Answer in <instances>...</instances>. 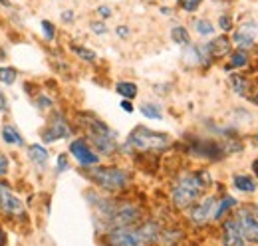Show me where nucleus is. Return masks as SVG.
<instances>
[{"label": "nucleus", "instance_id": "obj_2", "mask_svg": "<svg viewBox=\"0 0 258 246\" xmlns=\"http://www.w3.org/2000/svg\"><path fill=\"white\" fill-rule=\"evenodd\" d=\"M171 143L167 133H159V131H151L149 127H135L127 137V145L137 149V151H161Z\"/></svg>", "mask_w": 258, "mask_h": 246}, {"label": "nucleus", "instance_id": "obj_8", "mask_svg": "<svg viewBox=\"0 0 258 246\" xmlns=\"http://www.w3.org/2000/svg\"><path fill=\"white\" fill-rule=\"evenodd\" d=\"M70 153L74 155V157L78 159V163L84 165V167H92V165H97V163H99L97 153L92 151V147H90L84 139L72 141V143H70Z\"/></svg>", "mask_w": 258, "mask_h": 246}, {"label": "nucleus", "instance_id": "obj_30", "mask_svg": "<svg viewBox=\"0 0 258 246\" xmlns=\"http://www.w3.org/2000/svg\"><path fill=\"white\" fill-rule=\"evenodd\" d=\"M36 105H38L40 109H50V107L54 105V101H52L50 97H46V95H38V99H36Z\"/></svg>", "mask_w": 258, "mask_h": 246}, {"label": "nucleus", "instance_id": "obj_4", "mask_svg": "<svg viewBox=\"0 0 258 246\" xmlns=\"http://www.w3.org/2000/svg\"><path fill=\"white\" fill-rule=\"evenodd\" d=\"M109 246H145L149 244L143 228H131V226H119L113 228L107 234Z\"/></svg>", "mask_w": 258, "mask_h": 246}, {"label": "nucleus", "instance_id": "obj_3", "mask_svg": "<svg viewBox=\"0 0 258 246\" xmlns=\"http://www.w3.org/2000/svg\"><path fill=\"white\" fill-rule=\"evenodd\" d=\"M88 175L97 187L105 191H119L129 183V173L119 167H94Z\"/></svg>", "mask_w": 258, "mask_h": 246}, {"label": "nucleus", "instance_id": "obj_22", "mask_svg": "<svg viewBox=\"0 0 258 246\" xmlns=\"http://www.w3.org/2000/svg\"><path fill=\"white\" fill-rule=\"evenodd\" d=\"M141 113L149 119H163V111L157 103H141Z\"/></svg>", "mask_w": 258, "mask_h": 246}, {"label": "nucleus", "instance_id": "obj_39", "mask_svg": "<svg viewBox=\"0 0 258 246\" xmlns=\"http://www.w3.org/2000/svg\"><path fill=\"white\" fill-rule=\"evenodd\" d=\"M121 107H123L127 113H131V111H133V105H131V101H129V99H123V101H121Z\"/></svg>", "mask_w": 258, "mask_h": 246}, {"label": "nucleus", "instance_id": "obj_31", "mask_svg": "<svg viewBox=\"0 0 258 246\" xmlns=\"http://www.w3.org/2000/svg\"><path fill=\"white\" fill-rule=\"evenodd\" d=\"M10 169V159L6 157L4 153H0V177H4Z\"/></svg>", "mask_w": 258, "mask_h": 246}, {"label": "nucleus", "instance_id": "obj_15", "mask_svg": "<svg viewBox=\"0 0 258 246\" xmlns=\"http://www.w3.org/2000/svg\"><path fill=\"white\" fill-rule=\"evenodd\" d=\"M193 151L201 157H207V159H219L223 155V147L213 143V141H197L193 145Z\"/></svg>", "mask_w": 258, "mask_h": 246}, {"label": "nucleus", "instance_id": "obj_1", "mask_svg": "<svg viewBox=\"0 0 258 246\" xmlns=\"http://www.w3.org/2000/svg\"><path fill=\"white\" fill-rule=\"evenodd\" d=\"M211 184V175L207 171H199V173H185L177 183L173 184V203L179 209H187L197 199L203 195V191Z\"/></svg>", "mask_w": 258, "mask_h": 246}, {"label": "nucleus", "instance_id": "obj_25", "mask_svg": "<svg viewBox=\"0 0 258 246\" xmlns=\"http://www.w3.org/2000/svg\"><path fill=\"white\" fill-rule=\"evenodd\" d=\"M16 76H18V72L14 70V68H0V82L4 84V86H12L14 82H16Z\"/></svg>", "mask_w": 258, "mask_h": 246}, {"label": "nucleus", "instance_id": "obj_14", "mask_svg": "<svg viewBox=\"0 0 258 246\" xmlns=\"http://www.w3.org/2000/svg\"><path fill=\"white\" fill-rule=\"evenodd\" d=\"M209 58H223L226 54H230V40L226 36H219L215 40H211L209 44H205Z\"/></svg>", "mask_w": 258, "mask_h": 246}, {"label": "nucleus", "instance_id": "obj_34", "mask_svg": "<svg viewBox=\"0 0 258 246\" xmlns=\"http://www.w3.org/2000/svg\"><path fill=\"white\" fill-rule=\"evenodd\" d=\"M90 28H92V32H96V34H99V36L107 32V26H105L103 22H92V24H90Z\"/></svg>", "mask_w": 258, "mask_h": 246}, {"label": "nucleus", "instance_id": "obj_12", "mask_svg": "<svg viewBox=\"0 0 258 246\" xmlns=\"http://www.w3.org/2000/svg\"><path fill=\"white\" fill-rule=\"evenodd\" d=\"M240 224V230L244 234V240H250L258 244V218L250 213H240V216L236 218Z\"/></svg>", "mask_w": 258, "mask_h": 246}, {"label": "nucleus", "instance_id": "obj_23", "mask_svg": "<svg viewBox=\"0 0 258 246\" xmlns=\"http://www.w3.org/2000/svg\"><path fill=\"white\" fill-rule=\"evenodd\" d=\"M115 90H117L119 95H123V99H133L137 95V86L133 82H119L115 86Z\"/></svg>", "mask_w": 258, "mask_h": 246}, {"label": "nucleus", "instance_id": "obj_27", "mask_svg": "<svg viewBox=\"0 0 258 246\" xmlns=\"http://www.w3.org/2000/svg\"><path fill=\"white\" fill-rule=\"evenodd\" d=\"M195 28H197V32H199L201 36H211V34L215 32V26H213L209 20H197V22H195Z\"/></svg>", "mask_w": 258, "mask_h": 246}, {"label": "nucleus", "instance_id": "obj_32", "mask_svg": "<svg viewBox=\"0 0 258 246\" xmlns=\"http://www.w3.org/2000/svg\"><path fill=\"white\" fill-rule=\"evenodd\" d=\"M219 24H221V28H223L225 32L232 30V18H230L228 14H223V16L219 18Z\"/></svg>", "mask_w": 258, "mask_h": 246}, {"label": "nucleus", "instance_id": "obj_13", "mask_svg": "<svg viewBox=\"0 0 258 246\" xmlns=\"http://www.w3.org/2000/svg\"><path fill=\"white\" fill-rule=\"evenodd\" d=\"M88 137H90V141L94 143V147H96L99 153L111 155L115 149H117V143H115V135H113V133H111V135H103V133H88Z\"/></svg>", "mask_w": 258, "mask_h": 246}, {"label": "nucleus", "instance_id": "obj_26", "mask_svg": "<svg viewBox=\"0 0 258 246\" xmlns=\"http://www.w3.org/2000/svg\"><path fill=\"white\" fill-rule=\"evenodd\" d=\"M72 50H74L76 56H80L84 61H96V52H92V50H88L84 46H72Z\"/></svg>", "mask_w": 258, "mask_h": 246}, {"label": "nucleus", "instance_id": "obj_41", "mask_svg": "<svg viewBox=\"0 0 258 246\" xmlns=\"http://www.w3.org/2000/svg\"><path fill=\"white\" fill-rule=\"evenodd\" d=\"M0 4L2 6H10V0H0Z\"/></svg>", "mask_w": 258, "mask_h": 246}, {"label": "nucleus", "instance_id": "obj_17", "mask_svg": "<svg viewBox=\"0 0 258 246\" xmlns=\"http://www.w3.org/2000/svg\"><path fill=\"white\" fill-rule=\"evenodd\" d=\"M228 84H230V88H232L234 93H238V95H248L250 82H248L246 78H242V76H238V74H232V76L228 78Z\"/></svg>", "mask_w": 258, "mask_h": 246}, {"label": "nucleus", "instance_id": "obj_5", "mask_svg": "<svg viewBox=\"0 0 258 246\" xmlns=\"http://www.w3.org/2000/svg\"><path fill=\"white\" fill-rule=\"evenodd\" d=\"M0 211L4 215H10V216L24 215V203L20 201L18 195L12 193V189L8 187V183H4V181H0Z\"/></svg>", "mask_w": 258, "mask_h": 246}, {"label": "nucleus", "instance_id": "obj_21", "mask_svg": "<svg viewBox=\"0 0 258 246\" xmlns=\"http://www.w3.org/2000/svg\"><path fill=\"white\" fill-rule=\"evenodd\" d=\"M232 207H236V199H232V197H225V199H221V203H217V209H215V220H219L221 216H225L226 211H230Z\"/></svg>", "mask_w": 258, "mask_h": 246}, {"label": "nucleus", "instance_id": "obj_9", "mask_svg": "<svg viewBox=\"0 0 258 246\" xmlns=\"http://www.w3.org/2000/svg\"><path fill=\"white\" fill-rule=\"evenodd\" d=\"M256 32H258L256 22H246V24H242L238 30L232 34V42L244 52V50H248V48L254 46V36H256Z\"/></svg>", "mask_w": 258, "mask_h": 246}, {"label": "nucleus", "instance_id": "obj_18", "mask_svg": "<svg viewBox=\"0 0 258 246\" xmlns=\"http://www.w3.org/2000/svg\"><path fill=\"white\" fill-rule=\"evenodd\" d=\"M2 139H4L8 145H24V137L18 133L16 127H12V125H8V123L2 127Z\"/></svg>", "mask_w": 258, "mask_h": 246}, {"label": "nucleus", "instance_id": "obj_42", "mask_svg": "<svg viewBox=\"0 0 258 246\" xmlns=\"http://www.w3.org/2000/svg\"><path fill=\"white\" fill-rule=\"evenodd\" d=\"M2 234H4V230H2V228H0V236H2Z\"/></svg>", "mask_w": 258, "mask_h": 246}, {"label": "nucleus", "instance_id": "obj_40", "mask_svg": "<svg viewBox=\"0 0 258 246\" xmlns=\"http://www.w3.org/2000/svg\"><path fill=\"white\" fill-rule=\"evenodd\" d=\"M252 171L256 173V177H258V159L256 161H252Z\"/></svg>", "mask_w": 258, "mask_h": 246}, {"label": "nucleus", "instance_id": "obj_11", "mask_svg": "<svg viewBox=\"0 0 258 246\" xmlns=\"http://www.w3.org/2000/svg\"><path fill=\"white\" fill-rule=\"evenodd\" d=\"M217 199L215 197H207L205 201H201L199 205H195L191 211V220L197 224H205L207 220H211L215 216V209H217Z\"/></svg>", "mask_w": 258, "mask_h": 246}, {"label": "nucleus", "instance_id": "obj_28", "mask_svg": "<svg viewBox=\"0 0 258 246\" xmlns=\"http://www.w3.org/2000/svg\"><path fill=\"white\" fill-rule=\"evenodd\" d=\"M40 28H42V32H44V36H46L48 42H52V40L56 38V28H54V24H52L50 20H42V22H40Z\"/></svg>", "mask_w": 258, "mask_h": 246}, {"label": "nucleus", "instance_id": "obj_29", "mask_svg": "<svg viewBox=\"0 0 258 246\" xmlns=\"http://www.w3.org/2000/svg\"><path fill=\"white\" fill-rule=\"evenodd\" d=\"M201 2H203V0H179V6H181L185 12H195V10H199Z\"/></svg>", "mask_w": 258, "mask_h": 246}, {"label": "nucleus", "instance_id": "obj_10", "mask_svg": "<svg viewBox=\"0 0 258 246\" xmlns=\"http://www.w3.org/2000/svg\"><path fill=\"white\" fill-rule=\"evenodd\" d=\"M223 244L225 246H244V234L240 230V224L236 218H228L225 220V226H223Z\"/></svg>", "mask_w": 258, "mask_h": 246}, {"label": "nucleus", "instance_id": "obj_6", "mask_svg": "<svg viewBox=\"0 0 258 246\" xmlns=\"http://www.w3.org/2000/svg\"><path fill=\"white\" fill-rule=\"evenodd\" d=\"M70 135H72V129H70V125H68V121L64 119L62 113L54 115L50 119V123H48V127L42 131V139L46 143H52V141H58V139H66Z\"/></svg>", "mask_w": 258, "mask_h": 246}, {"label": "nucleus", "instance_id": "obj_35", "mask_svg": "<svg viewBox=\"0 0 258 246\" xmlns=\"http://www.w3.org/2000/svg\"><path fill=\"white\" fill-rule=\"evenodd\" d=\"M74 18H76L74 10H64V12H62V20H64L66 24H72V22H74Z\"/></svg>", "mask_w": 258, "mask_h": 246}, {"label": "nucleus", "instance_id": "obj_16", "mask_svg": "<svg viewBox=\"0 0 258 246\" xmlns=\"http://www.w3.org/2000/svg\"><path fill=\"white\" fill-rule=\"evenodd\" d=\"M48 149L44 147V145H40V143H34V145H28V159L32 161L34 165H38V167H44L46 163H48Z\"/></svg>", "mask_w": 258, "mask_h": 246}, {"label": "nucleus", "instance_id": "obj_33", "mask_svg": "<svg viewBox=\"0 0 258 246\" xmlns=\"http://www.w3.org/2000/svg\"><path fill=\"white\" fill-rule=\"evenodd\" d=\"M68 167H70L68 165V157L66 155H58V169L56 171L58 173H64V171H68Z\"/></svg>", "mask_w": 258, "mask_h": 246}, {"label": "nucleus", "instance_id": "obj_43", "mask_svg": "<svg viewBox=\"0 0 258 246\" xmlns=\"http://www.w3.org/2000/svg\"><path fill=\"white\" fill-rule=\"evenodd\" d=\"M256 218H258V207H256Z\"/></svg>", "mask_w": 258, "mask_h": 246}, {"label": "nucleus", "instance_id": "obj_20", "mask_svg": "<svg viewBox=\"0 0 258 246\" xmlns=\"http://www.w3.org/2000/svg\"><path fill=\"white\" fill-rule=\"evenodd\" d=\"M171 40L179 46H191V36H189V30L183 28V26H175L171 30Z\"/></svg>", "mask_w": 258, "mask_h": 246}, {"label": "nucleus", "instance_id": "obj_37", "mask_svg": "<svg viewBox=\"0 0 258 246\" xmlns=\"http://www.w3.org/2000/svg\"><path fill=\"white\" fill-rule=\"evenodd\" d=\"M0 111H8V99L4 97L2 92H0Z\"/></svg>", "mask_w": 258, "mask_h": 246}, {"label": "nucleus", "instance_id": "obj_36", "mask_svg": "<svg viewBox=\"0 0 258 246\" xmlns=\"http://www.w3.org/2000/svg\"><path fill=\"white\" fill-rule=\"evenodd\" d=\"M97 14H99L101 18H109V16H111V10H109L107 6H99V8H97Z\"/></svg>", "mask_w": 258, "mask_h": 246}, {"label": "nucleus", "instance_id": "obj_24", "mask_svg": "<svg viewBox=\"0 0 258 246\" xmlns=\"http://www.w3.org/2000/svg\"><path fill=\"white\" fill-rule=\"evenodd\" d=\"M248 64V56H246V52H234L232 56H230V64L226 66V70H232V68H244Z\"/></svg>", "mask_w": 258, "mask_h": 246}, {"label": "nucleus", "instance_id": "obj_19", "mask_svg": "<svg viewBox=\"0 0 258 246\" xmlns=\"http://www.w3.org/2000/svg\"><path fill=\"white\" fill-rule=\"evenodd\" d=\"M232 184H234L238 191H242V193H254V191H256L254 179H252V177H246V175H236V177L232 179Z\"/></svg>", "mask_w": 258, "mask_h": 246}, {"label": "nucleus", "instance_id": "obj_7", "mask_svg": "<svg viewBox=\"0 0 258 246\" xmlns=\"http://www.w3.org/2000/svg\"><path fill=\"white\" fill-rule=\"evenodd\" d=\"M139 209L137 207H131V205H125V207H119L115 211L109 213V226L111 228H119V226H131L133 222L139 220Z\"/></svg>", "mask_w": 258, "mask_h": 246}, {"label": "nucleus", "instance_id": "obj_38", "mask_svg": "<svg viewBox=\"0 0 258 246\" xmlns=\"http://www.w3.org/2000/svg\"><path fill=\"white\" fill-rule=\"evenodd\" d=\"M117 36H119V38H127L129 36V28L127 26H117Z\"/></svg>", "mask_w": 258, "mask_h": 246}]
</instances>
